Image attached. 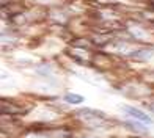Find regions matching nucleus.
Instances as JSON below:
<instances>
[{"instance_id":"obj_3","label":"nucleus","mask_w":154,"mask_h":138,"mask_svg":"<svg viewBox=\"0 0 154 138\" xmlns=\"http://www.w3.org/2000/svg\"><path fill=\"white\" fill-rule=\"evenodd\" d=\"M65 100L69 102V104H82L83 102V98L79 94H72V93H68L65 94Z\"/></svg>"},{"instance_id":"obj_2","label":"nucleus","mask_w":154,"mask_h":138,"mask_svg":"<svg viewBox=\"0 0 154 138\" xmlns=\"http://www.w3.org/2000/svg\"><path fill=\"white\" fill-rule=\"evenodd\" d=\"M152 53H154V49H149V50H137V52H134V53H131V57L146 60V58H149Z\"/></svg>"},{"instance_id":"obj_1","label":"nucleus","mask_w":154,"mask_h":138,"mask_svg":"<svg viewBox=\"0 0 154 138\" xmlns=\"http://www.w3.org/2000/svg\"><path fill=\"white\" fill-rule=\"evenodd\" d=\"M124 112L128 113L129 116H132V118H135L137 121L143 122V124H148V126H151V124H152V119H151L145 112H142V110H138V108H134V107H124Z\"/></svg>"}]
</instances>
